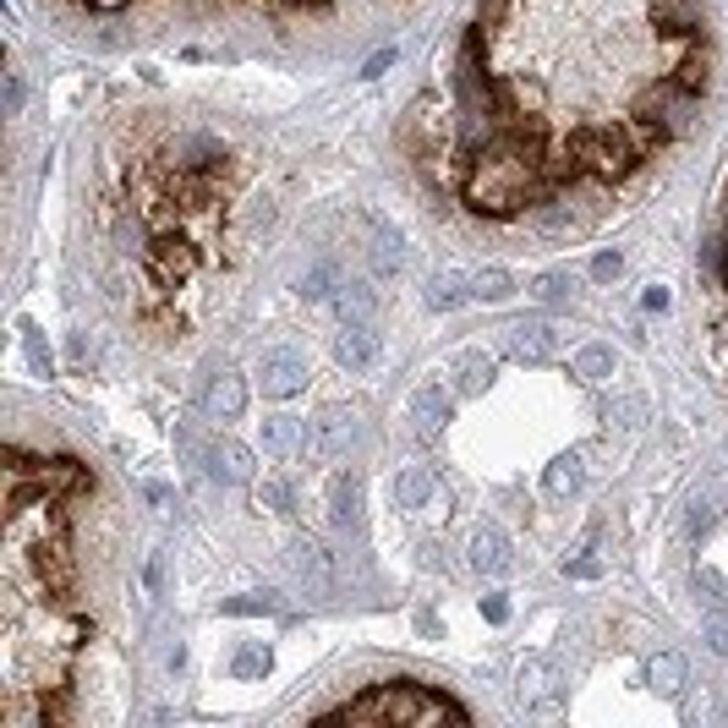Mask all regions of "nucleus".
Wrapping results in <instances>:
<instances>
[{
	"label": "nucleus",
	"instance_id": "1",
	"mask_svg": "<svg viewBox=\"0 0 728 728\" xmlns=\"http://www.w3.org/2000/svg\"><path fill=\"white\" fill-rule=\"evenodd\" d=\"M323 717H350V723H439V717H455V723H466L472 712L433 684L395 679V684H373L368 695H356V701H345Z\"/></svg>",
	"mask_w": 728,
	"mask_h": 728
},
{
	"label": "nucleus",
	"instance_id": "2",
	"mask_svg": "<svg viewBox=\"0 0 728 728\" xmlns=\"http://www.w3.org/2000/svg\"><path fill=\"white\" fill-rule=\"evenodd\" d=\"M361 439V417L350 406H323L312 422H307V439H301V461L312 466H334L350 455V444Z\"/></svg>",
	"mask_w": 728,
	"mask_h": 728
},
{
	"label": "nucleus",
	"instance_id": "3",
	"mask_svg": "<svg viewBox=\"0 0 728 728\" xmlns=\"http://www.w3.org/2000/svg\"><path fill=\"white\" fill-rule=\"evenodd\" d=\"M143 268H148V279H154L159 290H176L181 279H192L198 247H192L187 236H176V230H159V236L143 247Z\"/></svg>",
	"mask_w": 728,
	"mask_h": 728
},
{
	"label": "nucleus",
	"instance_id": "4",
	"mask_svg": "<svg viewBox=\"0 0 728 728\" xmlns=\"http://www.w3.org/2000/svg\"><path fill=\"white\" fill-rule=\"evenodd\" d=\"M379 356H384V334L373 323H361V318H345V329L334 334V361L339 368L350 379H361V373L379 368Z\"/></svg>",
	"mask_w": 728,
	"mask_h": 728
},
{
	"label": "nucleus",
	"instance_id": "5",
	"mask_svg": "<svg viewBox=\"0 0 728 728\" xmlns=\"http://www.w3.org/2000/svg\"><path fill=\"white\" fill-rule=\"evenodd\" d=\"M515 695L526 712H553L559 695H564V668L559 657H526L521 663V679H515Z\"/></svg>",
	"mask_w": 728,
	"mask_h": 728
},
{
	"label": "nucleus",
	"instance_id": "6",
	"mask_svg": "<svg viewBox=\"0 0 728 728\" xmlns=\"http://www.w3.org/2000/svg\"><path fill=\"white\" fill-rule=\"evenodd\" d=\"M307 379H312V373H307V356H301V350H263V361H258V384H263L268 401L301 395Z\"/></svg>",
	"mask_w": 728,
	"mask_h": 728
},
{
	"label": "nucleus",
	"instance_id": "7",
	"mask_svg": "<svg viewBox=\"0 0 728 728\" xmlns=\"http://www.w3.org/2000/svg\"><path fill=\"white\" fill-rule=\"evenodd\" d=\"M165 165L170 170H214V176H225V148L208 132H181V138H170Z\"/></svg>",
	"mask_w": 728,
	"mask_h": 728
},
{
	"label": "nucleus",
	"instance_id": "8",
	"mask_svg": "<svg viewBox=\"0 0 728 728\" xmlns=\"http://www.w3.org/2000/svg\"><path fill=\"white\" fill-rule=\"evenodd\" d=\"M466 564L477 570V575H504L515 559H510V537H504V526H493V521H482V526H472V537H466Z\"/></svg>",
	"mask_w": 728,
	"mask_h": 728
},
{
	"label": "nucleus",
	"instance_id": "9",
	"mask_svg": "<svg viewBox=\"0 0 728 728\" xmlns=\"http://www.w3.org/2000/svg\"><path fill=\"white\" fill-rule=\"evenodd\" d=\"M510 350L521 356V361H553L559 356V323L553 318H526V323H515V334H510Z\"/></svg>",
	"mask_w": 728,
	"mask_h": 728
},
{
	"label": "nucleus",
	"instance_id": "10",
	"mask_svg": "<svg viewBox=\"0 0 728 728\" xmlns=\"http://www.w3.org/2000/svg\"><path fill=\"white\" fill-rule=\"evenodd\" d=\"M450 417H455V395H450L444 384H422V390L411 395V422H417L422 439H439Z\"/></svg>",
	"mask_w": 728,
	"mask_h": 728
},
{
	"label": "nucleus",
	"instance_id": "11",
	"mask_svg": "<svg viewBox=\"0 0 728 728\" xmlns=\"http://www.w3.org/2000/svg\"><path fill=\"white\" fill-rule=\"evenodd\" d=\"M652 23H657L668 39H679V45L706 39V28H701V7H695V0H652Z\"/></svg>",
	"mask_w": 728,
	"mask_h": 728
},
{
	"label": "nucleus",
	"instance_id": "12",
	"mask_svg": "<svg viewBox=\"0 0 728 728\" xmlns=\"http://www.w3.org/2000/svg\"><path fill=\"white\" fill-rule=\"evenodd\" d=\"M203 411H208L214 422H236V417L247 411V379H236V373L208 379V390H203Z\"/></svg>",
	"mask_w": 728,
	"mask_h": 728
},
{
	"label": "nucleus",
	"instance_id": "13",
	"mask_svg": "<svg viewBox=\"0 0 728 728\" xmlns=\"http://www.w3.org/2000/svg\"><path fill=\"white\" fill-rule=\"evenodd\" d=\"M290 570H296V581H301L312 597L329 592V553H323V542L296 537V542H290Z\"/></svg>",
	"mask_w": 728,
	"mask_h": 728
},
{
	"label": "nucleus",
	"instance_id": "14",
	"mask_svg": "<svg viewBox=\"0 0 728 728\" xmlns=\"http://www.w3.org/2000/svg\"><path fill=\"white\" fill-rule=\"evenodd\" d=\"M390 493H395V510H428L439 499V477L428 466H406V472H395Z\"/></svg>",
	"mask_w": 728,
	"mask_h": 728
},
{
	"label": "nucleus",
	"instance_id": "15",
	"mask_svg": "<svg viewBox=\"0 0 728 728\" xmlns=\"http://www.w3.org/2000/svg\"><path fill=\"white\" fill-rule=\"evenodd\" d=\"M208 477H219V482H252L258 477V455L247 444H236V439H219L214 444V461H208Z\"/></svg>",
	"mask_w": 728,
	"mask_h": 728
},
{
	"label": "nucleus",
	"instance_id": "16",
	"mask_svg": "<svg viewBox=\"0 0 728 728\" xmlns=\"http://www.w3.org/2000/svg\"><path fill=\"white\" fill-rule=\"evenodd\" d=\"M493 373H499V356H493V350H477V345H472V350L455 356V390H461V395H482V390L493 384Z\"/></svg>",
	"mask_w": 728,
	"mask_h": 728
},
{
	"label": "nucleus",
	"instance_id": "17",
	"mask_svg": "<svg viewBox=\"0 0 728 728\" xmlns=\"http://www.w3.org/2000/svg\"><path fill=\"white\" fill-rule=\"evenodd\" d=\"M334 301H339V318H361V323H373L379 307H384V296H379L373 279H339Z\"/></svg>",
	"mask_w": 728,
	"mask_h": 728
},
{
	"label": "nucleus",
	"instance_id": "18",
	"mask_svg": "<svg viewBox=\"0 0 728 728\" xmlns=\"http://www.w3.org/2000/svg\"><path fill=\"white\" fill-rule=\"evenodd\" d=\"M472 296H477V285H472V274H461V268H444V274L428 279V307H433V312H455V307H466Z\"/></svg>",
	"mask_w": 728,
	"mask_h": 728
},
{
	"label": "nucleus",
	"instance_id": "19",
	"mask_svg": "<svg viewBox=\"0 0 728 728\" xmlns=\"http://www.w3.org/2000/svg\"><path fill=\"white\" fill-rule=\"evenodd\" d=\"M613 368H619V356H613V345H602V339L581 345V350H575V361H570V373H575L581 384H608V379H613Z\"/></svg>",
	"mask_w": 728,
	"mask_h": 728
},
{
	"label": "nucleus",
	"instance_id": "20",
	"mask_svg": "<svg viewBox=\"0 0 728 728\" xmlns=\"http://www.w3.org/2000/svg\"><path fill=\"white\" fill-rule=\"evenodd\" d=\"M301 439H307V422H301V417H263V450H268L274 461L301 455Z\"/></svg>",
	"mask_w": 728,
	"mask_h": 728
},
{
	"label": "nucleus",
	"instance_id": "21",
	"mask_svg": "<svg viewBox=\"0 0 728 728\" xmlns=\"http://www.w3.org/2000/svg\"><path fill=\"white\" fill-rule=\"evenodd\" d=\"M581 482H586V455H581V450L559 455V461L542 472V488H548V499H570Z\"/></svg>",
	"mask_w": 728,
	"mask_h": 728
},
{
	"label": "nucleus",
	"instance_id": "22",
	"mask_svg": "<svg viewBox=\"0 0 728 728\" xmlns=\"http://www.w3.org/2000/svg\"><path fill=\"white\" fill-rule=\"evenodd\" d=\"M373 268H379V274H401V268H406V241H401V230H390L384 219H373Z\"/></svg>",
	"mask_w": 728,
	"mask_h": 728
},
{
	"label": "nucleus",
	"instance_id": "23",
	"mask_svg": "<svg viewBox=\"0 0 728 728\" xmlns=\"http://www.w3.org/2000/svg\"><path fill=\"white\" fill-rule=\"evenodd\" d=\"M214 433L208 428H198V422H176V450H181V461L187 466H203L208 472V461H214Z\"/></svg>",
	"mask_w": 728,
	"mask_h": 728
},
{
	"label": "nucleus",
	"instance_id": "24",
	"mask_svg": "<svg viewBox=\"0 0 728 728\" xmlns=\"http://www.w3.org/2000/svg\"><path fill=\"white\" fill-rule=\"evenodd\" d=\"M356 504H361V488H356V477L350 472H339L334 482H329V521L345 532V526H356Z\"/></svg>",
	"mask_w": 728,
	"mask_h": 728
},
{
	"label": "nucleus",
	"instance_id": "25",
	"mask_svg": "<svg viewBox=\"0 0 728 728\" xmlns=\"http://www.w3.org/2000/svg\"><path fill=\"white\" fill-rule=\"evenodd\" d=\"M472 285H477V301H510L515 296V274L510 268H482V274H472Z\"/></svg>",
	"mask_w": 728,
	"mask_h": 728
},
{
	"label": "nucleus",
	"instance_id": "26",
	"mask_svg": "<svg viewBox=\"0 0 728 728\" xmlns=\"http://www.w3.org/2000/svg\"><path fill=\"white\" fill-rule=\"evenodd\" d=\"M285 602H279V592H241V597H225V613H236V619H247V613H279Z\"/></svg>",
	"mask_w": 728,
	"mask_h": 728
},
{
	"label": "nucleus",
	"instance_id": "27",
	"mask_svg": "<svg viewBox=\"0 0 728 728\" xmlns=\"http://www.w3.org/2000/svg\"><path fill=\"white\" fill-rule=\"evenodd\" d=\"M230 673H236V679H258V673H268V646H263V641H247V646H236V657H230Z\"/></svg>",
	"mask_w": 728,
	"mask_h": 728
},
{
	"label": "nucleus",
	"instance_id": "28",
	"mask_svg": "<svg viewBox=\"0 0 728 728\" xmlns=\"http://www.w3.org/2000/svg\"><path fill=\"white\" fill-rule=\"evenodd\" d=\"M570 290H575V279H570L564 268H548V274L532 279V296H537V301H570Z\"/></svg>",
	"mask_w": 728,
	"mask_h": 728
},
{
	"label": "nucleus",
	"instance_id": "29",
	"mask_svg": "<svg viewBox=\"0 0 728 728\" xmlns=\"http://www.w3.org/2000/svg\"><path fill=\"white\" fill-rule=\"evenodd\" d=\"M613 428H641L646 422V401L641 395H619V401H608V411H602Z\"/></svg>",
	"mask_w": 728,
	"mask_h": 728
},
{
	"label": "nucleus",
	"instance_id": "30",
	"mask_svg": "<svg viewBox=\"0 0 728 728\" xmlns=\"http://www.w3.org/2000/svg\"><path fill=\"white\" fill-rule=\"evenodd\" d=\"M646 673H652V684H657L663 695H679V684H684V663H679L673 652H663V657H657Z\"/></svg>",
	"mask_w": 728,
	"mask_h": 728
},
{
	"label": "nucleus",
	"instance_id": "31",
	"mask_svg": "<svg viewBox=\"0 0 728 728\" xmlns=\"http://www.w3.org/2000/svg\"><path fill=\"white\" fill-rule=\"evenodd\" d=\"M258 504L285 515V510L296 504V493H290V482H285V477H263V482H258Z\"/></svg>",
	"mask_w": 728,
	"mask_h": 728
},
{
	"label": "nucleus",
	"instance_id": "32",
	"mask_svg": "<svg viewBox=\"0 0 728 728\" xmlns=\"http://www.w3.org/2000/svg\"><path fill=\"white\" fill-rule=\"evenodd\" d=\"M334 290H339V279H334L329 263H318V268L301 279V296H307V301H323V296H334Z\"/></svg>",
	"mask_w": 728,
	"mask_h": 728
},
{
	"label": "nucleus",
	"instance_id": "33",
	"mask_svg": "<svg viewBox=\"0 0 728 728\" xmlns=\"http://www.w3.org/2000/svg\"><path fill=\"white\" fill-rule=\"evenodd\" d=\"M701 641H706L717 657H728V613H706V619H701Z\"/></svg>",
	"mask_w": 728,
	"mask_h": 728
},
{
	"label": "nucleus",
	"instance_id": "34",
	"mask_svg": "<svg viewBox=\"0 0 728 728\" xmlns=\"http://www.w3.org/2000/svg\"><path fill=\"white\" fill-rule=\"evenodd\" d=\"M717 526V510H712V499H695L690 504V537H706Z\"/></svg>",
	"mask_w": 728,
	"mask_h": 728
},
{
	"label": "nucleus",
	"instance_id": "35",
	"mask_svg": "<svg viewBox=\"0 0 728 728\" xmlns=\"http://www.w3.org/2000/svg\"><path fill=\"white\" fill-rule=\"evenodd\" d=\"M395 61H401V50H395V45H384L379 56H368V67H361V77H368V83H373V77H384V72L395 67Z\"/></svg>",
	"mask_w": 728,
	"mask_h": 728
},
{
	"label": "nucleus",
	"instance_id": "36",
	"mask_svg": "<svg viewBox=\"0 0 728 728\" xmlns=\"http://www.w3.org/2000/svg\"><path fill=\"white\" fill-rule=\"evenodd\" d=\"M23 99H28L23 72H7V116H23Z\"/></svg>",
	"mask_w": 728,
	"mask_h": 728
},
{
	"label": "nucleus",
	"instance_id": "37",
	"mask_svg": "<svg viewBox=\"0 0 728 728\" xmlns=\"http://www.w3.org/2000/svg\"><path fill=\"white\" fill-rule=\"evenodd\" d=\"M624 274V258L619 252H597L592 258V279H619Z\"/></svg>",
	"mask_w": 728,
	"mask_h": 728
},
{
	"label": "nucleus",
	"instance_id": "38",
	"mask_svg": "<svg viewBox=\"0 0 728 728\" xmlns=\"http://www.w3.org/2000/svg\"><path fill=\"white\" fill-rule=\"evenodd\" d=\"M564 575H575V581H597V575H602V559H592V553H586V559H570Z\"/></svg>",
	"mask_w": 728,
	"mask_h": 728
},
{
	"label": "nucleus",
	"instance_id": "39",
	"mask_svg": "<svg viewBox=\"0 0 728 728\" xmlns=\"http://www.w3.org/2000/svg\"><path fill=\"white\" fill-rule=\"evenodd\" d=\"M28 356H34V368H39V373L50 379V368H56V356H50V345H45L39 334H28Z\"/></svg>",
	"mask_w": 728,
	"mask_h": 728
},
{
	"label": "nucleus",
	"instance_id": "40",
	"mask_svg": "<svg viewBox=\"0 0 728 728\" xmlns=\"http://www.w3.org/2000/svg\"><path fill=\"white\" fill-rule=\"evenodd\" d=\"M482 613H488V624H504V619H510V597H504V592L482 597Z\"/></svg>",
	"mask_w": 728,
	"mask_h": 728
},
{
	"label": "nucleus",
	"instance_id": "41",
	"mask_svg": "<svg viewBox=\"0 0 728 728\" xmlns=\"http://www.w3.org/2000/svg\"><path fill=\"white\" fill-rule=\"evenodd\" d=\"M641 307H646V312H668V290H663V285H652V290L641 296Z\"/></svg>",
	"mask_w": 728,
	"mask_h": 728
},
{
	"label": "nucleus",
	"instance_id": "42",
	"mask_svg": "<svg viewBox=\"0 0 728 728\" xmlns=\"http://www.w3.org/2000/svg\"><path fill=\"white\" fill-rule=\"evenodd\" d=\"M695 581H701V586H706V592H712V597L723 602V575H717L712 564H701V575H695Z\"/></svg>",
	"mask_w": 728,
	"mask_h": 728
},
{
	"label": "nucleus",
	"instance_id": "43",
	"mask_svg": "<svg viewBox=\"0 0 728 728\" xmlns=\"http://www.w3.org/2000/svg\"><path fill=\"white\" fill-rule=\"evenodd\" d=\"M88 12H121V7H132V0H83Z\"/></svg>",
	"mask_w": 728,
	"mask_h": 728
},
{
	"label": "nucleus",
	"instance_id": "44",
	"mask_svg": "<svg viewBox=\"0 0 728 728\" xmlns=\"http://www.w3.org/2000/svg\"><path fill=\"white\" fill-rule=\"evenodd\" d=\"M723 329H728V323H723Z\"/></svg>",
	"mask_w": 728,
	"mask_h": 728
}]
</instances>
